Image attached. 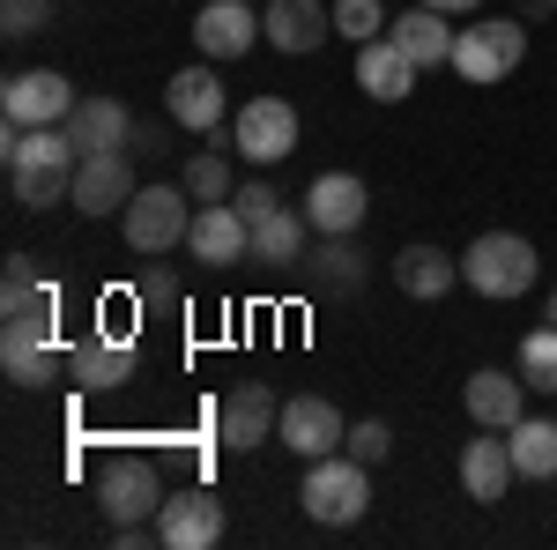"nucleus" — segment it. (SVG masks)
<instances>
[{
  "instance_id": "obj_28",
  "label": "nucleus",
  "mask_w": 557,
  "mask_h": 550,
  "mask_svg": "<svg viewBox=\"0 0 557 550\" xmlns=\"http://www.w3.org/2000/svg\"><path fill=\"white\" fill-rule=\"evenodd\" d=\"M305 209H275L253 223V260H268V268H290V260H305Z\"/></svg>"
},
{
  "instance_id": "obj_37",
  "label": "nucleus",
  "mask_w": 557,
  "mask_h": 550,
  "mask_svg": "<svg viewBox=\"0 0 557 550\" xmlns=\"http://www.w3.org/2000/svg\"><path fill=\"white\" fill-rule=\"evenodd\" d=\"M127 149H134V157H164V127H157V120H134Z\"/></svg>"
},
{
  "instance_id": "obj_1",
  "label": "nucleus",
  "mask_w": 557,
  "mask_h": 550,
  "mask_svg": "<svg viewBox=\"0 0 557 550\" xmlns=\"http://www.w3.org/2000/svg\"><path fill=\"white\" fill-rule=\"evenodd\" d=\"M0 164H8V194L23 209H60V201H75L83 149H75L67 127H8L0 134Z\"/></svg>"
},
{
  "instance_id": "obj_13",
  "label": "nucleus",
  "mask_w": 557,
  "mask_h": 550,
  "mask_svg": "<svg viewBox=\"0 0 557 550\" xmlns=\"http://www.w3.org/2000/svg\"><path fill=\"white\" fill-rule=\"evenodd\" d=\"M164 120L186 134H223V75H215V60H194V68H178L164 83Z\"/></svg>"
},
{
  "instance_id": "obj_4",
  "label": "nucleus",
  "mask_w": 557,
  "mask_h": 550,
  "mask_svg": "<svg viewBox=\"0 0 557 550\" xmlns=\"http://www.w3.org/2000/svg\"><path fill=\"white\" fill-rule=\"evenodd\" d=\"M535 276H543V260H535V246L520 231H483V239H469V254H461V283L475 297H528Z\"/></svg>"
},
{
  "instance_id": "obj_32",
  "label": "nucleus",
  "mask_w": 557,
  "mask_h": 550,
  "mask_svg": "<svg viewBox=\"0 0 557 550\" xmlns=\"http://www.w3.org/2000/svg\"><path fill=\"white\" fill-rule=\"evenodd\" d=\"M386 15L380 0H335V38L343 45H372V38H386Z\"/></svg>"
},
{
  "instance_id": "obj_25",
  "label": "nucleus",
  "mask_w": 557,
  "mask_h": 550,
  "mask_svg": "<svg viewBox=\"0 0 557 550\" xmlns=\"http://www.w3.org/2000/svg\"><path fill=\"white\" fill-rule=\"evenodd\" d=\"M394 283H401V297H446L454 283H461V254H446V246H401L394 254Z\"/></svg>"
},
{
  "instance_id": "obj_30",
  "label": "nucleus",
  "mask_w": 557,
  "mask_h": 550,
  "mask_svg": "<svg viewBox=\"0 0 557 550\" xmlns=\"http://www.w3.org/2000/svg\"><path fill=\"white\" fill-rule=\"evenodd\" d=\"M520 380L535 387V394H557V320L520 335Z\"/></svg>"
},
{
  "instance_id": "obj_33",
  "label": "nucleus",
  "mask_w": 557,
  "mask_h": 550,
  "mask_svg": "<svg viewBox=\"0 0 557 550\" xmlns=\"http://www.w3.org/2000/svg\"><path fill=\"white\" fill-rule=\"evenodd\" d=\"M343 454H357L364 468H380L386 454H394V431H386V417H357V424H349V439H343Z\"/></svg>"
},
{
  "instance_id": "obj_22",
  "label": "nucleus",
  "mask_w": 557,
  "mask_h": 550,
  "mask_svg": "<svg viewBox=\"0 0 557 550\" xmlns=\"http://www.w3.org/2000/svg\"><path fill=\"white\" fill-rule=\"evenodd\" d=\"M417 75H424V68H417V60H409L394 38L357 45V89H364L372 105H401V97L417 89Z\"/></svg>"
},
{
  "instance_id": "obj_9",
  "label": "nucleus",
  "mask_w": 557,
  "mask_h": 550,
  "mask_svg": "<svg viewBox=\"0 0 557 550\" xmlns=\"http://www.w3.org/2000/svg\"><path fill=\"white\" fill-rule=\"evenodd\" d=\"M157 543H164V550H209V543H223V499H215L209 484L164 491V506H157Z\"/></svg>"
},
{
  "instance_id": "obj_18",
  "label": "nucleus",
  "mask_w": 557,
  "mask_h": 550,
  "mask_svg": "<svg viewBox=\"0 0 557 550\" xmlns=\"http://www.w3.org/2000/svg\"><path fill=\"white\" fill-rule=\"evenodd\" d=\"M260 30H268L275 52L305 60V52H320L335 38V8L327 0H260Z\"/></svg>"
},
{
  "instance_id": "obj_16",
  "label": "nucleus",
  "mask_w": 557,
  "mask_h": 550,
  "mask_svg": "<svg viewBox=\"0 0 557 550\" xmlns=\"http://www.w3.org/2000/svg\"><path fill=\"white\" fill-rule=\"evenodd\" d=\"M275 424H283V402H275V387L268 380H238L223 394V410H215V431H223V447H268L275 439Z\"/></svg>"
},
{
  "instance_id": "obj_14",
  "label": "nucleus",
  "mask_w": 557,
  "mask_h": 550,
  "mask_svg": "<svg viewBox=\"0 0 557 550\" xmlns=\"http://www.w3.org/2000/svg\"><path fill=\"white\" fill-rule=\"evenodd\" d=\"M268 38L260 30V0H209L201 15H194V45H201V60H246L253 45Z\"/></svg>"
},
{
  "instance_id": "obj_27",
  "label": "nucleus",
  "mask_w": 557,
  "mask_h": 550,
  "mask_svg": "<svg viewBox=\"0 0 557 550\" xmlns=\"http://www.w3.org/2000/svg\"><path fill=\"white\" fill-rule=\"evenodd\" d=\"M364 246H357V231L349 239H320V254H312V291H343V297H357L364 291Z\"/></svg>"
},
{
  "instance_id": "obj_2",
  "label": "nucleus",
  "mask_w": 557,
  "mask_h": 550,
  "mask_svg": "<svg viewBox=\"0 0 557 550\" xmlns=\"http://www.w3.org/2000/svg\"><path fill=\"white\" fill-rule=\"evenodd\" d=\"M298 506L320 521V528H357L372 513V468L357 454H320L305 462V484H298Z\"/></svg>"
},
{
  "instance_id": "obj_5",
  "label": "nucleus",
  "mask_w": 557,
  "mask_h": 550,
  "mask_svg": "<svg viewBox=\"0 0 557 550\" xmlns=\"http://www.w3.org/2000/svg\"><path fill=\"white\" fill-rule=\"evenodd\" d=\"M194 194L186 186H141L127 201V216H120V231H127V246L134 254H149V260H164V254H178L186 239H194Z\"/></svg>"
},
{
  "instance_id": "obj_31",
  "label": "nucleus",
  "mask_w": 557,
  "mask_h": 550,
  "mask_svg": "<svg viewBox=\"0 0 557 550\" xmlns=\"http://www.w3.org/2000/svg\"><path fill=\"white\" fill-rule=\"evenodd\" d=\"M178 186H186L194 201H231V194H238V179H231V157H223V149H201L194 164L178 171Z\"/></svg>"
},
{
  "instance_id": "obj_40",
  "label": "nucleus",
  "mask_w": 557,
  "mask_h": 550,
  "mask_svg": "<svg viewBox=\"0 0 557 550\" xmlns=\"http://www.w3.org/2000/svg\"><path fill=\"white\" fill-rule=\"evenodd\" d=\"M550 320H557V291H550Z\"/></svg>"
},
{
  "instance_id": "obj_21",
  "label": "nucleus",
  "mask_w": 557,
  "mask_h": 550,
  "mask_svg": "<svg viewBox=\"0 0 557 550\" xmlns=\"http://www.w3.org/2000/svg\"><path fill=\"white\" fill-rule=\"evenodd\" d=\"M520 394H528L520 372H469V380H461V410H469L475 431H513V424L528 417Z\"/></svg>"
},
{
  "instance_id": "obj_6",
  "label": "nucleus",
  "mask_w": 557,
  "mask_h": 550,
  "mask_svg": "<svg viewBox=\"0 0 557 550\" xmlns=\"http://www.w3.org/2000/svg\"><path fill=\"white\" fill-rule=\"evenodd\" d=\"M231 149L246 164H283L298 149V105L290 97H246L238 120H231Z\"/></svg>"
},
{
  "instance_id": "obj_15",
  "label": "nucleus",
  "mask_w": 557,
  "mask_h": 550,
  "mask_svg": "<svg viewBox=\"0 0 557 550\" xmlns=\"http://www.w3.org/2000/svg\"><path fill=\"white\" fill-rule=\"evenodd\" d=\"M275 439H283L290 454H305V462H320V454H343L349 424H343V410H335L327 394H290V402H283V424H275Z\"/></svg>"
},
{
  "instance_id": "obj_10",
  "label": "nucleus",
  "mask_w": 557,
  "mask_h": 550,
  "mask_svg": "<svg viewBox=\"0 0 557 550\" xmlns=\"http://www.w3.org/2000/svg\"><path fill=\"white\" fill-rule=\"evenodd\" d=\"M364 216H372V186H364L357 171H320V179L305 186V223H312L320 239L364 231Z\"/></svg>"
},
{
  "instance_id": "obj_24",
  "label": "nucleus",
  "mask_w": 557,
  "mask_h": 550,
  "mask_svg": "<svg viewBox=\"0 0 557 550\" xmlns=\"http://www.w3.org/2000/svg\"><path fill=\"white\" fill-rule=\"evenodd\" d=\"M386 38L401 45L417 68H446V60H454V23H446L438 8H424V0H417V8H401V15L386 23Z\"/></svg>"
},
{
  "instance_id": "obj_35",
  "label": "nucleus",
  "mask_w": 557,
  "mask_h": 550,
  "mask_svg": "<svg viewBox=\"0 0 557 550\" xmlns=\"http://www.w3.org/2000/svg\"><path fill=\"white\" fill-rule=\"evenodd\" d=\"M231 201H238V216H246V223H260V216H275V209H283V194H275L268 179H246V186H238Z\"/></svg>"
},
{
  "instance_id": "obj_12",
  "label": "nucleus",
  "mask_w": 557,
  "mask_h": 550,
  "mask_svg": "<svg viewBox=\"0 0 557 550\" xmlns=\"http://www.w3.org/2000/svg\"><path fill=\"white\" fill-rule=\"evenodd\" d=\"M134 194H141V186H134V149H97V157L75 164V201H67V209H83V216H127Z\"/></svg>"
},
{
  "instance_id": "obj_11",
  "label": "nucleus",
  "mask_w": 557,
  "mask_h": 550,
  "mask_svg": "<svg viewBox=\"0 0 557 550\" xmlns=\"http://www.w3.org/2000/svg\"><path fill=\"white\" fill-rule=\"evenodd\" d=\"M0 365L15 387L67 380V350H52V320H0Z\"/></svg>"
},
{
  "instance_id": "obj_38",
  "label": "nucleus",
  "mask_w": 557,
  "mask_h": 550,
  "mask_svg": "<svg viewBox=\"0 0 557 550\" xmlns=\"http://www.w3.org/2000/svg\"><path fill=\"white\" fill-rule=\"evenodd\" d=\"M543 15H557V0H520V23H543Z\"/></svg>"
},
{
  "instance_id": "obj_39",
  "label": "nucleus",
  "mask_w": 557,
  "mask_h": 550,
  "mask_svg": "<svg viewBox=\"0 0 557 550\" xmlns=\"http://www.w3.org/2000/svg\"><path fill=\"white\" fill-rule=\"evenodd\" d=\"M424 8H438V15H475L483 0H424Z\"/></svg>"
},
{
  "instance_id": "obj_17",
  "label": "nucleus",
  "mask_w": 557,
  "mask_h": 550,
  "mask_svg": "<svg viewBox=\"0 0 557 550\" xmlns=\"http://www.w3.org/2000/svg\"><path fill=\"white\" fill-rule=\"evenodd\" d=\"M186 254L201 260V268H238V260H253V223L238 216V201H201Z\"/></svg>"
},
{
  "instance_id": "obj_26",
  "label": "nucleus",
  "mask_w": 557,
  "mask_h": 550,
  "mask_svg": "<svg viewBox=\"0 0 557 550\" xmlns=\"http://www.w3.org/2000/svg\"><path fill=\"white\" fill-rule=\"evenodd\" d=\"M52 313H60V297H52V283L38 276V260L8 254V276H0V320H52Z\"/></svg>"
},
{
  "instance_id": "obj_36",
  "label": "nucleus",
  "mask_w": 557,
  "mask_h": 550,
  "mask_svg": "<svg viewBox=\"0 0 557 550\" xmlns=\"http://www.w3.org/2000/svg\"><path fill=\"white\" fill-rule=\"evenodd\" d=\"M134 297H141L149 313H164V305H178V276H172V268H149V276L134 283Z\"/></svg>"
},
{
  "instance_id": "obj_8",
  "label": "nucleus",
  "mask_w": 557,
  "mask_h": 550,
  "mask_svg": "<svg viewBox=\"0 0 557 550\" xmlns=\"http://www.w3.org/2000/svg\"><path fill=\"white\" fill-rule=\"evenodd\" d=\"M97 506H104L112 528H127V521H157V506H164V476H157V462H141V454L104 462V476H97Z\"/></svg>"
},
{
  "instance_id": "obj_20",
  "label": "nucleus",
  "mask_w": 557,
  "mask_h": 550,
  "mask_svg": "<svg viewBox=\"0 0 557 550\" xmlns=\"http://www.w3.org/2000/svg\"><path fill=\"white\" fill-rule=\"evenodd\" d=\"M134 380V342L127 335H89L67 350V387L75 394H112Z\"/></svg>"
},
{
  "instance_id": "obj_19",
  "label": "nucleus",
  "mask_w": 557,
  "mask_h": 550,
  "mask_svg": "<svg viewBox=\"0 0 557 550\" xmlns=\"http://www.w3.org/2000/svg\"><path fill=\"white\" fill-rule=\"evenodd\" d=\"M513 484H520V462H513V439L506 431L461 439V491H469L475 506H498Z\"/></svg>"
},
{
  "instance_id": "obj_7",
  "label": "nucleus",
  "mask_w": 557,
  "mask_h": 550,
  "mask_svg": "<svg viewBox=\"0 0 557 550\" xmlns=\"http://www.w3.org/2000/svg\"><path fill=\"white\" fill-rule=\"evenodd\" d=\"M75 97L83 89L67 83L60 68H23V75H8V89H0V112H8V127H67Z\"/></svg>"
},
{
  "instance_id": "obj_23",
  "label": "nucleus",
  "mask_w": 557,
  "mask_h": 550,
  "mask_svg": "<svg viewBox=\"0 0 557 550\" xmlns=\"http://www.w3.org/2000/svg\"><path fill=\"white\" fill-rule=\"evenodd\" d=\"M67 134H75L83 157H97V149H127V142H134V112L120 105V97H75Z\"/></svg>"
},
{
  "instance_id": "obj_29",
  "label": "nucleus",
  "mask_w": 557,
  "mask_h": 550,
  "mask_svg": "<svg viewBox=\"0 0 557 550\" xmlns=\"http://www.w3.org/2000/svg\"><path fill=\"white\" fill-rule=\"evenodd\" d=\"M506 439H513V462H520L528 484H550L557 476V424L550 417H520Z\"/></svg>"
},
{
  "instance_id": "obj_3",
  "label": "nucleus",
  "mask_w": 557,
  "mask_h": 550,
  "mask_svg": "<svg viewBox=\"0 0 557 550\" xmlns=\"http://www.w3.org/2000/svg\"><path fill=\"white\" fill-rule=\"evenodd\" d=\"M520 60H528V23L520 15H483V23H469L461 38H454V75L475 89H491V83H513L520 75Z\"/></svg>"
},
{
  "instance_id": "obj_34",
  "label": "nucleus",
  "mask_w": 557,
  "mask_h": 550,
  "mask_svg": "<svg viewBox=\"0 0 557 550\" xmlns=\"http://www.w3.org/2000/svg\"><path fill=\"white\" fill-rule=\"evenodd\" d=\"M0 23H8V38H38L45 23H52V0H8Z\"/></svg>"
}]
</instances>
